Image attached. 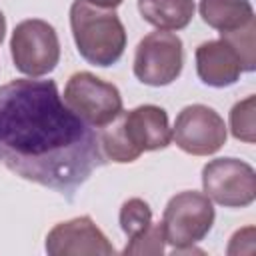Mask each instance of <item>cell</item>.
<instances>
[{
	"instance_id": "18",
	"label": "cell",
	"mask_w": 256,
	"mask_h": 256,
	"mask_svg": "<svg viewBox=\"0 0 256 256\" xmlns=\"http://www.w3.org/2000/svg\"><path fill=\"white\" fill-rule=\"evenodd\" d=\"M86 2H90V4H94V6H100V8H118L124 0H86Z\"/></svg>"
},
{
	"instance_id": "5",
	"label": "cell",
	"mask_w": 256,
	"mask_h": 256,
	"mask_svg": "<svg viewBox=\"0 0 256 256\" xmlns=\"http://www.w3.org/2000/svg\"><path fill=\"white\" fill-rule=\"evenodd\" d=\"M10 52L16 70L30 78L50 74L60 60V40L52 24L40 18L16 24L10 38Z\"/></svg>"
},
{
	"instance_id": "6",
	"label": "cell",
	"mask_w": 256,
	"mask_h": 256,
	"mask_svg": "<svg viewBox=\"0 0 256 256\" xmlns=\"http://www.w3.org/2000/svg\"><path fill=\"white\" fill-rule=\"evenodd\" d=\"M64 102L92 128L108 126L122 112L120 90L90 72H76L68 78Z\"/></svg>"
},
{
	"instance_id": "9",
	"label": "cell",
	"mask_w": 256,
	"mask_h": 256,
	"mask_svg": "<svg viewBox=\"0 0 256 256\" xmlns=\"http://www.w3.org/2000/svg\"><path fill=\"white\" fill-rule=\"evenodd\" d=\"M226 124L222 116L204 104H190L176 116L172 140L192 156H210L226 144Z\"/></svg>"
},
{
	"instance_id": "1",
	"label": "cell",
	"mask_w": 256,
	"mask_h": 256,
	"mask_svg": "<svg viewBox=\"0 0 256 256\" xmlns=\"http://www.w3.org/2000/svg\"><path fill=\"white\" fill-rule=\"evenodd\" d=\"M0 164L68 200L104 164L100 136L62 100L54 80L0 86Z\"/></svg>"
},
{
	"instance_id": "3",
	"label": "cell",
	"mask_w": 256,
	"mask_h": 256,
	"mask_svg": "<svg viewBox=\"0 0 256 256\" xmlns=\"http://www.w3.org/2000/svg\"><path fill=\"white\" fill-rule=\"evenodd\" d=\"M70 26L78 54L94 66L116 64L126 48V30L112 8H100L86 0L70 6Z\"/></svg>"
},
{
	"instance_id": "16",
	"label": "cell",
	"mask_w": 256,
	"mask_h": 256,
	"mask_svg": "<svg viewBox=\"0 0 256 256\" xmlns=\"http://www.w3.org/2000/svg\"><path fill=\"white\" fill-rule=\"evenodd\" d=\"M254 112H256V98L248 96L240 102H236L230 110V130L236 140H242L246 144H254Z\"/></svg>"
},
{
	"instance_id": "11",
	"label": "cell",
	"mask_w": 256,
	"mask_h": 256,
	"mask_svg": "<svg viewBox=\"0 0 256 256\" xmlns=\"http://www.w3.org/2000/svg\"><path fill=\"white\" fill-rule=\"evenodd\" d=\"M196 72L206 86L226 88L240 78L242 66L230 44L220 38L202 42L196 48Z\"/></svg>"
},
{
	"instance_id": "15",
	"label": "cell",
	"mask_w": 256,
	"mask_h": 256,
	"mask_svg": "<svg viewBox=\"0 0 256 256\" xmlns=\"http://www.w3.org/2000/svg\"><path fill=\"white\" fill-rule=\"evenodd\" d=\"M254 32H256V22L246 24L244 28L224 32L220 34L224 42L230 44V48L236 52L240 58L242 72H252L256 68V48H254Z\"/></svg>"
},
{
	"instance_id": "12",
	"label": "cell",
	"mask_w": 256,
	"mask_h": 256,
	"mask_svg": "<svg viewBox=\"0 0 256 256\" xmlns=\"http://www.w3.org/2000/svg\"><path fill=\"white\" fill-rule=\"evenodd\" d=\"M198 10L202 20L220 34L254 22V8L250 0H200Z\"/></svg>"
},
{
	"instance_id": "8",
	"label": "cell",
	"mask_w": 256,
	"mask_h": 256,
	"mask_svg": "<svg viewBox=\"0 0 256 256\" xmlns=\"http://www.w3.org/2000/svg\"><path fill=\"white\" fill-rule=\"evenodd\" d=\"M204 194L226 208L250 206L256 198L254 168L238 158H216L202 168Z\"/></svg>"
},
{
	"instance_id": "7",
	"label": "cell",
	"mask_w": 256,
	"mask_h": 256,
	"mask_svg": "<svg viewBox=\"0 0 256 256\" xmlns=\"http://www.w3.org/2000/svg\"><path fill=\"white\" fill-rule=\"evenodd\" d=\"M184 64V50L180 36L168 30H156L146 34L134 54V76L148 86L172 84Z\"/></svg>"
},
{
	"instance_id": "10",
	"label": "cell",
	"mask_w": 256,
	"mask_h": 256,
	"mask_svg": "<svg viewBox=\"0 0 256 256\" xmlns=\"http://www.w3.org/2000/svg\"><path fill=\"white\" fill-rule=\"evenodd\" d=\"M50 256H114L116 250L90 216L56 224L46 236Z\"/></svg>"
},
{
	"instance_id": "19",
	"label": "cell",
	"mask_w": 256,
	"mask_h": 256,
	"mask_svg": "<svg viewBox=\"0 0 256 256\" xmlns=\"http://www.w3.org/2000/svg\"><path fill=\"white\" fill-rule=\"evenodd\" d=\"M4 32H6V18H4V14H2V10H0V44H2V40H4Z\"/></svg>"
},
{
	"instance_id": "13",
	"label": "cell",
	"mask_w": 256,
	"mask_h": 256,
	"mask_svg": "<svg viewBox=\"0 0 256 256\" xmlns=\"http://www.w3.org/2000/svg\"><path fill=\"white\" fill-rule=\"evenodd\" d=\"M194 0H138L140 16L158 30H182L194 16Z\"/></svg>"
},
{
	"instance_id": "14",
	"label": "cell",
	"mask_w": 256,
	"mask_h": 256,
	"mask_svg": "<svg viewBox=\"0 0 256 256\" xmlns=\"http://www.w3.org/2000/svg\"><path fill=\"white\" fill-rule=\"evenodd\" d=\"M118 218H120V228L128 236V240L140 236L144 230H148L152 226V210H150L148 202H144L142 198L126 200L120 208Z\"/></svg>"
},
{
	"instance_id": "17",
	"label": "cell",
	"mask_w": 256,
	"mask_h": 256,
	"mask_svg": "<svg viewBox=\"0 0 256 256\" xmlns=\"http://www.w3.org/2000/svg\"><path fill=\"white\" fill-rule=\"evenodd\" d=\"M164 244H166V238H164V228H162V222L160 224H154L144 230L140 236L136 238H130V242L126 244L124 248V254H136V256H160L164 252Z\"/></svg>"
},
{
	"instance_id": "2",
	"label": "cell",
	"mask_w": 256,
	"mask_h": 256,
	"mask_svg": "<svg viewBox=\"0 0 256 256\" xmlns=\"http://www.w3.org/2000/svg\"><path fill=\"white\" fill-rule=\"evenodd\" d=\"M100 136L104 158L112 162H134L142 152L162 150L172 142V128L164 108L142 104L134 110L120 112Z\"/></svg>"
},
{
	"instance_id": "4",
	"label": "cell",
	"mask_w": 256,
	"mask_h": 256,
	"mask_svg": "<svg viewBox=\"0 0 256 256\" xmlns=\"http://www.w3.org/2000/svg\"><path fill=\"white\" fill-rule=\"evenodd\" d=\"M214 206L212 200L196 190H186L172 196L162 214V228L166 242L174 248V254L182 252H200L194 248L214 224Z\"/></svg>"
}]
</instances>
